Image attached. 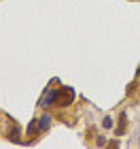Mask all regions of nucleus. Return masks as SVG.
Masks as SVG:
<instances>
[{"mask_svg":"<svg viewBox=\"0 0 140 149\" xmlns=\"http://www.w3.org/2000/svg\"><path fill=\"white\" fill-rule=\"evenodd\" d=\"M19 134H21V130H19V126L15 124V128H11V134H9V139L13 141V143H19V141H21V136H19Z\"/></svg>","mask_w":140,"mask_h":149,"instance_id":"4","label":"nucleus"},{"mask_svg":"<svg viewBox=\"0 0 140 149\" xmlns=\"http://www.w3.org/2000/svg\"><path fill=\"white\" fill-rule=\"evenodd\" d=\"M125 126H128V117L125 115H119V126H117V134L125 132Z\"/></svg>","mask_w":140,"mask_h":149,"instance_id":"5","label":"nucleus"},{"mask_svg":"<svg viewBox=\"0 0 140 149\" xmlns=\"http://www.w3.org/2000/svg\"><path fill=\"white\" fill-rule=\"evenodd\" d=\"M138 74H140V70H138Z\"/></svg>","mask_w":140,"mask_h":149,"instance_id":"9","label":"nucleus"},{"mask_svg":"<svg viewBox=\"0 0 140 149\" xmlns=\"http://www.w3.org/2000/svg\"><path fill=\"white\" fill-rule=\"evenodd\" d=\"M72 98H74V92H72V87H62V92H59V98H57V104L59 107H66L72 102Z\"/></svg>","mask_w":140,"mask_h":149,"instance_id":"1","label":"nucleus"},{"mask_svg":"<svg viewBox=\"0 0 140 149\" xmlns=\"http://www.w3.org/2000/svg\"><path fill=\"white\" fill-rule=\"evenodd\" d=\"M102 126H104V128H112V119H110V117H104Z\"/></svg>","mask_w":140,"mask_h":149,"instance_id":"7","label":"nucleus"},{"mask_svg":"<svg viewBox=\"0 0 140 149\" xmlns=\"http://www.w3.org/2000/svg\"><path fill=\"white\" fill-rule=\"evenodd\" d=\"M96 145H98V147L106 145V139H104V136H98V139H96Z\"/></svg>","mask_w":140,"mask_h":149,"instance_id":"8","label":"nucleus"},{"mask_svg":"<svg viewBox=\"0 0 140 149\" xmlns=\"http://www.w3.org/2000/svg\"><path fill=\"white\" fill-rule=\"evenodd\" d=\"M28 134H30V136H34V134H36V119H32V121H30V126H28Z\"/></svg>","mask_w":140,"mask_h":149,"instance_id":"6","label":"nucleus"},{"mask_svg":"<svg viewBox=\"0 0 140 149\" xmlns=\"http://www.w3.org/2000/svg\"><path fill=\"white\" fill-rule=\"evenodd\" d=\"M49 126H51L49 115H41V119H38V130H41V132H45V130H49Z\"/></svg>","mask_w":140,"mask_h":149,"instance_id":"3","label":"nucleus"},{"mask_svg":"<svg viewBox=\"0 0 140 149\" xmlns=\"http://www.w3.org/2000/svg\"><path fill=\"white\" fill-rule=\"evenodd\" d=\"M59 92H62V90H51V92H47L45 96H43V100H41V104H43V107H49V104H53V102H57Z\"/></svg>","mask_w":140,"mask_h":149,"instance_id":"2","label":"nucleus"}]
</instances>
